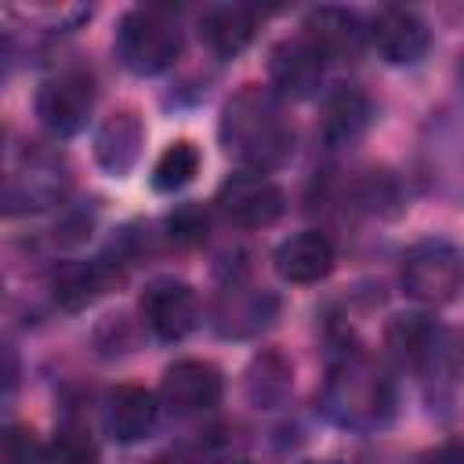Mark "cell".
Masks as SVG:
<instances>
[{
    "instance_id": "6da1fadb",
    "label": "cell",
    "mask_w": 464,
    "mask_h": 464,
    "mask_svg": "<svg viewBox=\"0 0 464 464\" xmlns=\"http://www.w3.org/2000/svg\"><path fill=\"white\" fill-rule=\"evenodd\" d=\"M221 141L246 167L268 174L294 152V127L272 87H243L221 109Z\"/></svg>"
},
{
    "instance_id": "3957f363",
    "label": "cell",
    "mask_w": 464,
    "mask_h": 464,
    "mask_svg": "<svg viewBox=\"0 0 464 464\" xmlns=\"http://www.w3.org/2000/svg\"><path fill=\"white\" fill-rule=\"evenodd\" d=\"M116 47H120V58L130 72L156 76L178 62L185 36H181L178 18L167 7H130L120 18Z\"/></svg>"
},
{
    "instance_id": "9a60e30c",
    "label": "cell",
    "mask_w": 464,
    "mask_h": 464,
    "mask_svg": "<svg viewBox=\"0 0 464 464\" xmlns=\"http://www.w3.org/2000/svg\"><path fill=\"white\" fill-rule=\"evenodd\" d=\"M370 98L359 87H337L326 102H323V116H319V130L326 138V145L341 149L362 138V130L370 127Z\"/></svg>"
},
{
    "instance_id": "2e32d148",
    "label": "cell",
    "mask_w": 464,
    "mask_h": 464,
    "mask_svg": "<svg viewBox=\"0 0 464 464\" xmlns=\"http://www.w3.org/2000/svg\"><path fill=\"white\" fill-rule=\"evenodd\" d=\"M65 185H69V178L58 167V160L33 156L22 174H11L7 207L11 210H40V207H51L54 199H62Z\"/></svg>"
},
{
    "instance_id": "5bb4252c",
    "label": "cell",
    "mask_w": 464,
    "mask_h": 464,
    "mask_svg": "<svg viewBox=\"0 0 464 464\" xmlns=\"http://www.w3.org/2000/svg\"><path fill=\"white\" fill-rule=\"evenodd\" d=\"M304 40L323 54V62H348L359 54L362 29L359 18L344 7H315L304 18Z\"/></svg>"
},
{
    "instance_id": "d4e9b609",
    "label": "cell",
    "mask_w": 464,
    "mask_h": 464,
    "mask_svg": "<svg viewBox=\"0 0 464 464\" xmlns=\"http://www.w3.org/2000/svg\"><path fill=\"white\" fill-rule=\"evenodd\" d=\"M239 464H250V460H239Z\"/></svg>"
},
{
    "instance_id": "8992f818",
    "label": "cell",
    "mask_w": 464,
    "mask_h": 464,
    "mask_svg": "<svg viewBox=\"0 0 464 464\" xmlns=\"http://www.w3.org/2000/svg\"><path fill=\"white\" fill-rule=\"evenodd\" d=\"M218 207L239 228H265V225H272L283 214L286 196H283V188L268 174H261V170H239L228 181H221Z\"/></svg>"
},
{
    "instance_id": "4fadbf2b",
    "label": "cell",
    "mask_w": 464,
    "mask_h": 464,
    "mask_svg": "<svg viewBox=\"0 0 464 464\" xmlns=\"http://www.w3.org/2000/svg\"><path fill=\"white\" fill-rule=\"evenodd\" d=\"M160 402L141 384H120L105 399V428L116 442H138L156 428Z\"/></svg>"
},
{
    "instance_id": "7a4b0ae2",
    "label": "cell",
    "mask_w": 464,
    "mask_h": 464,
    "mask_svg": "<svg viewBox=\"0 0 464 464\" xmlns=\"http://www.w3.org/2000/svg\"><path fill=\"white\" fill-rule=\"evenodd\" d=\"M323 410L344 428H377L395 413V384L370 355H344L326 373Z\"/></svg>"
},
{
    "instance_id": "ba28073f",
    "label": "cell",
    "mask_w": 464,
    "mask_h": 464,
    "mask_svg": "<svg viewBox=\"0 0 464 464\" xmlns=\"http://www.w3.org/2000/svg\"><path fill=\"white\" fill-rule=\"evenodd\" d=\"M141 315L160 341H181L196 330L199 319L196 290L181 279H156L141 294Z\"/></svg>"
},
{
    "instance_id": "8fae6325",
    "label": "cell",
    "mask_w": 464,
    "mask_h": 464,
    "mask_svg": "<svg viewBox=\"0 0 464 464\" xmlns=\"http://www.w3.org/2000/svg\"><path fill=\"white\" fill-rule=\"evenodd\" d=\"M268 72H272V91L279 98H308L323 80V54L304 36L286 40L272 51Z\"/></svg>"
},
{
    "instance_id": "52a82bcc",
    "label": "cell",
    "mask_w": 464,
    "mask_h": 464,
    "mask_svg": "<svg viewBox=\"0 0 464 464\" xmlns=\"http://www.w3.org/2000/svg\"><path fill=\"white\" fill-rule=\"evenodd\" d=\"M221 373L218 366L203 362V359H178L174 366H167L163 381H160V402L178 413V417H192L203 410H214L221 399Z\"/></svg>"
},
{
    "instance_id": "277c9868",
    "label": "cell",
    "mask_w": 464,
    "mask_h": 464,
    "mask_svg": "<svg viewBox=\"0 0 464 464\" xmlns=\"http://www.w3.org/2000/svg\"><path fill=\"white\" fill-rule=\"evenodd\" d=\"M399 283L420 304H446L464 286V257L446 239H420L402 254Z\"/></svg>"
},
{
    "instance_id": "44dd1931",
    "label": "cell",
    "mask_w": 464,
    "mask_h": 464,
    "mask_svg": "<svg viewBox=\"0 0 464 464\" xmlns=\"http://www.w3.org/2000/svg\"><path fill=\"white\" fill-rule=\"evenodd\" d=\"M44 464H98V442L83 424L69 420L54 431Z\"/></svg>"
},
{
    "instance_id": "7c38bea8",
    "label": "cell",
    "mask_w": 464,
    "mask_h": 464,
    "mask_svg": "<svg viewBox=\"0 0 464 464\" xmlns=\"http://www.w3.org/2000/svg\"><path fill=\"white\" fill-rule=\"evenodd\" d=\"M116 279H120V272L105 257H94V261H65L54 272V279H51V294H54V301L62 308L80 312V308L94 304L102 294H109Z\"/></svg>"
},
{
    "instance_id": "ac0fdd59",
    "label": "cell",
    "mask_w": 464,
    "mask_h": 464,
    "mask_svg": "<svg viewBox=\"0 0 464 464\" xmlns=\"http://www.w3.org/2000/svg\"><path fill=\"white\" fill-rule=\"evenodd\" d=\"M94 152H98V163L109 170V174H127L141 152V123L134 112H112L102 130H98V141H94Z\"/></svg>"
},
{
    "instance_id": "30bf717a",
    "label": "cell",
    "mask_w": 464,
    "mask_h": 464,
    "mask_svg": "<svg viewBox=\"0 0 464 464\" xmlns=\"http://www.w3.org/2000/svg\"><path fill=\"white\" fill-rule=\"evenodd\" d=\"M272 261L286 283H319L334 268V243L319 228H301L276 246Z\"/></svg>"
},
{
    "instance_id": "cb8c5ba5",
    "label": "cell",
    "mask_w": 464,
    "mask_h": 464,
    "mask_svg": "<svg viewBox=\"0 0 464 464\" xmlns=\"http://www.w3.org/2000/svg\"><path fill=\"white\" fill-rule=\"evenodd\" d=\"M308 464H326V460H308Z\"/></svg>"
},
{
    "instance_id": "7402d4cb",
    "label": "cell",
    "mask_w": 464,
    "mask_h": 464,
    "mask_svg": "<svg viewBox=\"0 0 464 464\" xmlns=\"http://www.w3.org/2000/svg\"><path fill=\"white\" fill-rule=\"evenodd\" d=\"M47 460V453L36 442V431L25 424H11L4 431V464H40Z\"/></svg>"
},
{
    "instance_id": "e0dca14e",
    "label": "cell",
    "mask_w": 464,
    "mask_h": 464,
    "mask_svg": "<svg viewBox=\"0 0 464 464\" xmlns=\"http://www.w3.org/2000/svg\"><path fill=\"white\" fill-rule=\"evenodd\" d=\"M254 11L250 7H239V4H218V7H207L203 18H199V36L207 40V47L218 54V58H232L239 54L250 40H254Z\"/></svg>"
},
{
    "instance_id": "9c48e42d",
    "label": "cell",
    "mask_w": 464,
    "mask_h": 464,
    "mask_svg": "<svg viewBox=\"0 0 464 464\" xmlns=\"http://www.w3.org/2000/svg\"><path fill=\"white\" fill-rule=\"evenodd\" d=\"M370 44L388 65H413L431 47V29L420 14L406 7H384L370 22Z\"/></svg>"
},
{
    "instance_id": "603a6c76",
    "label": "cell",
    "mask_w": 464,
    "mask_h": 464,
    "mask_svg": "<svg viewBox=\"0 0 464 464\" xmlns=\"http://www.w3.org/2000/svg\"><path fill=\"white\" fill-rule=\"evenodd\" d=\"M149 464H178V460H170V457H156V460H149Z\"/></svg>"
},
{
    "instance_id": "ffe728a7",
    "label": "cell",
    "mask_w": 464,
    "mask_h": 464,
    "mask_svg": "<svg viewBox=\"0 0 464 464\" xmlns=\"http://www.w3.org/2000/svg\"><path fill=\"white\" fill-rule=\"evenodd\" d=\"M199 163H203V156L192 141H170L152 167V185L160 192H178L199 174Z\"/></svg>"
},
{
    "instance_id": "5b68a950",
    "label": "cell",
    "mask_w": 464,
    "mask_h": 464,
    "mask_svg": "<svg viewBox=\"0 0 464 464\" xmlns=\"http://www.w3.org/2000/svg\"><path fill=\"white\" fill-rule=\"evenodd\" d=\"M94 80L87 72H58L51 80H44V87L36 91V116L51 134H80L87 127V116L94 112Z\"/></svg>"
},
{
    "instance_id": "d6986e66",
    "label": "cell",
    "mask_w": 464,
    "mask_h": 464,
    "mask_svg": "<svg viewBox=\"0 0 464 464\" xmlns=\"http://www.w3.org/2000/svg\"><path fill=\"white\" fill-rule=\"evenodd\" d=\"M439 326L428 315H399L388 326V348L402 366H428L439 355Z\"/></svg>"
}]
</instances>
